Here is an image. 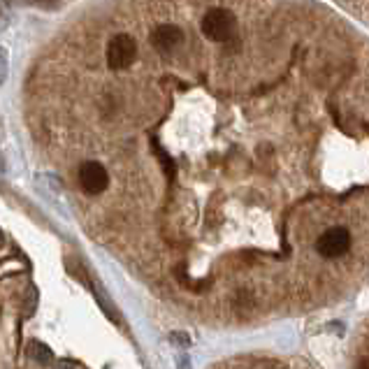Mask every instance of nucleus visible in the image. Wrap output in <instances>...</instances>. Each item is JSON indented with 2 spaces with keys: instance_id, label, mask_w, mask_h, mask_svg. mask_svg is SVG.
<instances>
[{
  "instance_id": "nucleus-1",
  "label": "nucleus",
  "mask_w": 369,
  "mask_h": 369,
  "mask_svg": "<svg viewBox=\"0 0 369 369\" xmlns=\"http://www.w3.org/2000/svg\"><path fill=\"white\" fill-rule=\"evenodd\" d=\"M235 28H237L235 14L223 10V7H214L202 19V33L214 42H228L235 35Z\"/></svg>"
},
{
  "instance_id": "nucleus-2",
  "label": "nucleus",
  "mask_w": 369,
  "mask_h": 369,
  "mask_svg": "<svg viewBox=\"0 0 369 369\" xmlns=\"http://www.w3.org/2000/svg\"><path fill=\"white\" fill-rule=\"evenodd\" d=\"M135 56H137V42L130 35H116L112 37L107 44V65L114 70H123V67L133 65Z\"/></svg>"
},
{
  "instance_id": "nucleus-3",
  "label": "nucleus",
  "mask_w": 369,
  "mask_h": 369,
  "mask_svg": "<svg viewBox=\"0 0 369 369\" xmlns=\"http://www.w3.org/2000/svg\"><path fill=\"white\" fill-rule=\"evenodd\" d=\"M349 246H351V232L337 225V228H330L318 237L316 251H318L323 258H339V255L349 251Z\"/></svg>"
},
{
  "instance_id": "nucleus-4",
  "label": "nucleus",
  "mask_w": 369,
  "mask_h": 369,
  "mask_svg": "<svg viewBox=\"0 0 369 369\" xmlns=\"http://www.w3.org/2000/svg\"><path fill=\"white\" fill-rule=\"evenodd\" d=\"M79 186L84 188V191H86L88 195L102 193L105 188L109 186V175H107V170H105L100 163L86 161V163L79 168Z\"/></svg>"
},
{
  "instance_id": "nucleus-5",
  "label": "nucleus",
  "mask_w": 369,
  "mask_h": 369,
  "mask_svg": "<svg viewBox=\"0 0 369 369\" xmlns=\"http://www.w3.org/2000/svg\"><path fill=\"white\" fill-rule=\"evenodd\" d=\"M184 40V33H182V28H177V26H172V24H163V26H158L154 35H152V42H154V47L158 51H163V54H170L172 49H177L179 47V42Z\"/></svg>"
},
{
  "instance_id": "nucleus-6",
  "label": "nucleus",
  "mask_w": 369,
  "mask_h": 369,
  "mask_svg": "<svg viewBox=\"0 0 369 369\" xmlns=\"http://www.w3.org/2000/svg\"><path fill=\"white\" fill-rule=\"evenodd\" d=\"M93 297L98 300V307H100L102 309V314L105 316H107V318L109 321H119V314L114 311V302H112V297L107 295V293H105V288H102V286L100 283H93Z\"/></svg>"
},
{
  "instance_id": "nucleus-7",
  "label": "nucleus",
  "mask_w": 369,
  "mask_h": 369,
  "mask_svg": "<svg viewBox=\"0 0 369 369\" xmlns=\"http://www.w3.org/2000/svg\"><path fill=\"white\" fill-rule=\"evenodd\" d=\"M28 358H31L35 365H51L54 363V353H51L49 346L42 344V342H31V346H28Z\"/></svg>"
},
{
  "instance_id": "nucleus-8",
  "label": "nucleus",
  "mask_w": 369,
  "mask_h": 369,
  "mask_svg": "<svg viewBox=\"0 0 369 369\" xmlns=\"http://www.w3.org/2000/svg\"><path fill=\"white\" fill-rule=\"evenodd\" d=\"M235 307L237 309H253L255 307V293L253 290H248V288H242V290H237L235 293Z\"/></svg>"
},
{
  "instance_id": "nucleus-9",
  "label": "nucleus",
  "mask_w": 369,
  "mask_h": 369,
  "mask_svg": "<svg viewBox=\"0 0 369 369\" xmlns=\"http://www.w3.org/2000/svg\"><path fill=\"white\" fill-rule=\"evenodd\" d=\"M170 342L175 346H179V349H188V346H191V337H188L186 333H172Z\"/></svg>"
},
{
  "instance_id": "nucleus-10",
  "label": "nucleus",
  "mask_w": 369,
  "mask_h": 369,
  "mask_svg": "<svg viewBox=\"0 0 369 369\" xmlns=\"http://www.w3.org/2000/svg\"><path fill=\"white\" fill-rule=\"evenodd\" d=\"M35 302H37V290L33 288H28V307H26V314H33L35 311Z\"/></svg>"
},
{
  "instance_id": "nucleus-11",
  "label": "nucleus",
  "mask_w": 369,
  "mask_h": 369,
  "mask_svg": "<svg viewBox=\"0 0 369 369\" xmlns=\"http://www.w3.org/2000/svg\"><path fill=\"white\" fill-rule=\"evenodd\" d=\"M7 77V56H5V51L0 49V84L5 81Z\"/></svg>"
},
{
  "instance_id": "nucleus-12",
  "label": "nucleus",
  "mask_w": 369,
  "mask_h": 369,
  "mask_svg": "<svg viewBox=\"0 0 369 369\" xmlns=\"http://www.w3.org/2000/svg\"><path fill=\"white\" fill-rule=\"evenodd\" d=\"M54 369H74V363L72 360H61V363H56Z\"/></svg>"
},
{
  "instance_id": "nucleus-13",
  "label": "nucleus",
  "mask_w": 369,
  "mask_h": 369,
  "mask_svg": "<svg viewBox=\"0 0 369 369\" xmlns=\"http://www.w3.org/2000/svg\"><path fill=\"white\" fill-rule=\"evenodd\" d=\"M179 369H191V367H188V358L186 356L179 358Z\"/></svg>"
},
{
  "instance_id": "nucleus-14",
  "label": "nucleus",
  "mask_w": 369,
  "mask_h": 369,
  "mask_svg": "<svg viewBox=\"0 0 369 369\" xmlns=\"http://www.w3.org/2000/svg\"><path fill=\"white\" fill-rule=\"evenodd\" d=\"M358 369H369V358H365L363 363H360V367Z\"/></svg>"
},
{
  "instance_id": "nucleus-15",
  "label": "nucleus",
  "mask_w": 369,
  "mask_h": 369,
  "mask_svg": "<svg viewBox=\"0 0 369 369\" xmlns=\"http://www.w3.org/2000/svg\"><path fill=\"white\" fill-rule=\"evenodd\" d=\"M35 3H42V5H54L56 0H35Z\"/></svg>"
},
{
  "instance_id": "nucleus-16",
  "label": "nucleus",
  "mask_w": 369,
  "mask_h": 369,
  "mask_svg": "<svg viewBox=\"0 0 369 369\" xmlns=\"http://www.w3.org/2000/svg\"><path fill=\"white\" fill-rule=\"evenodd\" d=\"M260 369H279V367H260Z\"/></svg>"
}]
</instances>
